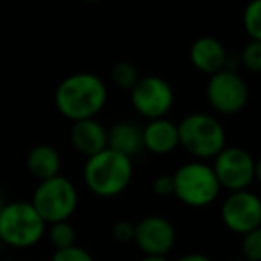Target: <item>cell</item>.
Listing matches in <instances>:
<instances>
[{"mask_svg": "<svg viewBox=\"0 0 261 261\" xmlns=\"http://www.w3.org/2000/svg\"><path fill=\"white\" fill-rule=\"evenodd\" d=\"M107 87L91 73H79L68 76L55 93V103L59 112L73 123L84 119H94L105 107Z\"/></svg>", "mask_w": 261, "mask_h": 261, "instance_id": "obj_1", "label": "cell"}, {"mask_svg": "<svg viewBox=\"0 0 261 261\" xmlns=\"http://www.w3.org/2000/svg\"><path fill=\"white\" fill-rule=\"evenodd\" d=\"M134 178L132 158L103 149L98 155L87 158L84 165V181L87 189L100 197H116L128 189Z\"/></svg>", "mask_w": 261, "mask_h": 261, "instance_id": "obj_2", "label": "cell"}, {"mask_svg": "<svg viewBox=\"0 0 261 261\" xmlns=\"http://www.w3.org/2000/svg\"><path fill=\"white\" fill-rule=\"evenodd\" d=\"M179 146L194 158H215L226 148V130L212 114L194 112L185 116L178 124Z\"/></svg>", "mask_w": 261, "mask_h": 261, "instance_id": "obj_3", "label": "cell"}, {"mask_svg": "<svg viewBox=\"0 0 261 261\" xmlns=\"http://www.w3.org/2000/svg\"><path fill=\"white\" fill-rule=\"evenodd\" d=\"M46 224L31 201H13L0 210V242L14 249L34 247L45 237Z\"/></svg>", "mask_w": 261, "mask_h": 261, "instance_id": "obj_4", "label": "cell"}, {"mask_svg": "<svg viewBox=\"0 0 261 261\" xmlns=\"http://www.w3.org/2000/svg\"><path fill=\"white\" fill-rule=\"evenodd\" d=\"M172 181H174V196L179 199V203L190 208L210 206L222 190L212 165L199 160L183 164L181 167L176 169Z\"/></svg>", "mask_w": 261, "mask_h": 261, "instance_id": "obj_5", "label": "cell"}, {"mask_svg": "<svg viewBox=\"0 0 261 261\" xmlns=\"http://www.w3.org/2000/svg\"><path fill=\"white\" fill-rule=\"evenodd\" d=\"M31 203L45 224L62 222L69 220V217L75 213L79 206V192L68 178L59 174L39 181Z\"/></svg>", "mask_w": 261, "mask_h": 261, "instance_id": "obj_6", "label": "cell"}, {"mask_svg": "<svg viewBox=\"0 0 261 261\" xmlns=\"http://www.w3.org/2000/svg\"><path fill=\"white\" fill-rule=\"evenodd\" d=\"M249 86L237 69H222L208 79L206 100L217 114L234 116L249 103Z\"/></svg>", "mask_w": 261, "mask_h": 261, "instance_id": "obj_7", "label": "cell"}, {"mask_svg": "<svg viewBox=\"0 0 261 261\" xmlns=\"http://www.w3.org/2000/svg\"><path fill=\"white\" fill-rule=\"evenodd\" d=\"M220 189L229 192L247 190L256 179V160L247 149L240 146H226L213 158L212 165Z\"/></svg>", "mask_w": 261, "mask_h": 261, "instance_id": "obj_8", "label": "cell"}, {"mask_svg": "<svg viewBox=\"0 0 261 261\" xmlns=\"http://www.w3.org/2000/svg\"><path fill=\"white\" fill-rule=\"evenodd\" d=\"M132 107L142 117L153 121L162 119L174 105V91L165 79L156 75L141 76L130 91Z\"/></svg>", "mask_w": 261, "mask_h": 261, "instance_id": "obj_9", "label": "cell"}, {"mask_svg": "<svg viewBox=\"0 0 261 261\" xmlns=\"http://www.w3.org/2000/svg\"><path fill=\"white\" fill-rule=\"evenodd\" d=\"M220 217L227 229L244 237L261 227V199L251 190L229 192L220 208Z\"/></svg>", "mask_w": 261, "mask_h": 261, "instance_id": "obj_10", "label": "cell"}, {"mask_svg": "<svg viewBox=\"0 0 261 261\" xmlns=\"http://www.w3.org/2000/svg\"><path fill=\"white\" fill-rule=\"evenodd\" d=\"M134 242L144 256H165L176 244V229L165 217L148 215L135 224Z\"/></svg>", "mask_w": 261, "mask_h": 261, "instance_id": "obj_11", "label": "cell"}, {"mask_svg": "<svg viewBox=\"0 0 261 261\" xmlns=\"http://www.w3.org/2000/svg\"><path fill=\"white\" fill-rule=\"evenodd\" d=\"M189 61L203 75H215L222 69L231 68V55L224 43L213 36H201L190 45Z\"/></svg>", "mask_w": 261, "mask_h": 261, "instance_id": "obj_12", "label": "cell"}, {"mask_svg": "<svg viewBox=\"0 0 261 261\" xmlns=\"http://www.w3.org/2000/svg\"><path fill=\"white\" fill-rule=\"evenodd\" d=\"M142 144L155 155H169L179 146L178 124L167 117L149 121L142 128Z\"/></svg>", "mask_w": 261, "mask_h": 261, "instance_id": "obj_13", "label": "cell"}, {"mask_svg": "<svg viewBox=\"0 0 261 261\" xmlns=\"http://www.w3.org/2000/svg\"><path fill=\"white\" fill-rule=\"evenodd\" d=\"M71 144L79 153L91 158L107 149V130L96 119H84L73 123Z\"/></svg>", "mask_w": 261, "mask_h": 261, "instance_id": "obj_14", "label": "cell"}, {"mask_svg": "<svg viewBox=\"0 0 261 261\" xmlns=\"http://www.w3.org/2000/svg\"><path fill=\"white\" fill-rule=\"evenodd\" d=\"M107 148L128 158H134L144 149L142 128L128 121L114 124L110 130H107Z\"/></svg>", "mask_w": 261, "mask_h": 261, "instance_id": "obj_15", "label": "cell"}, {"mask_svg": "<svg viewBox=\"0 0 261 261\" xmlns=\"http://www.w3.org/2000/svg\"><path fill=\"white\" fill-rule=\"evenodd\" d=\"M27 169L34 178L45 181L54 176H59L61 156H59L57 149L48 144L34 146L27 155Z\"/></svg>", "mask_w": 261, "mask_h": 261, "instance_id": "obj_16", "label": "cell"}, {"mask_svg": "<svg viewBox=\"0 0 261 261\" xmlns=\"http://www.w3.org/2000/svg\"><path fill=\"white\" fill-rule=\"evenodd\" d=\"M242 25L251 41L261 43V0H249L242 13Z\"/></svg>", "mask_w": 261, "mask_h": 261, "instance_id": "obj_17", "label": "cell"}, {"mask_svg": "<svg viewBox=\"0 0 261 261\" xmlns=\"http://www.w3.org/2000/svg\"><path fill=\"white\" fill-rule=\"evenodd\" d=\"M48 240H50V244L54 245L55 251L71 247V245H75V240H76L75 227H73V224L69 222V220L50 224Z\"/></svg>", "mask_w": 261, "mask_h": 261, "instance_id": "obj_18", "label": "cell"}, {"mask_svg": "<svg viewBox=\"0 0 261 261\" xmlns=\"http://www.w3.org/2000/svg\"><path fill=\"white\" fill-rule=\"evenodd\" d=\"M141 75H139L137 68L132 62H117L112 69V82L121 89H134V86L139 82Z\"/></svg>", "mask_w": 261, "mask_h": 261, "instance_id": "obj_19", "label": "cell"}, {"mask_svg": "<svg viewBox=\"0 0 261 261\" xmlns=\"http://www.w3.org/2000/svg\"><path fill=\"white\" fill-rule=\"evenodd\" d=\"M240 64L245 71L259 75L261 73V43L249 39L240 52Z\"/></svg>", "mask_w": 261, "mask_h": 261, "instance_id": "obj_20", "label": "cell"}, {"mask_svg": "<svg viewBox=\"0 0 261 261\" xmlns=\"http://www.w3.org/2000/svg\"><path fill=\"white\" fill-rule=\"evenodd\" d=\"M242 254L245 261H261V227L249 231L242 238Z\"/></svg>", "mask_w": 261, "mask_h": 261, "instance_id": "obj_21", "label": "cell"}, {"mask_svg": "<svg viewBox=\"0 0 261 261\" xmlns=\"http://www.w3.org/2000/svg\"><path fill=\"white\" fill-rule=\"evenodd\" d=\"M52 261H96L93 258L89 251H86L80 245H71L68 249H61V251H55L52 256Z\"/></svg>", "mask_w": 261, "mask_h": 261, "instance_id": "obj_22", "label": "cell"}, {"mask_svg": "<svg viewBox=\"0 0 261 261\" xmlns=\"http://www.w3.org/2000/svg\"><path fill=\"white\" fill-rule=\"evenodd\" d=\"M112 237L119 244H130L135 237V224L128 222V220H117L112 226Z\"/></svg>", "mask_w": 261, "mask_h": 261, "instance_id": "obj_23", "label": "cell"}, {"mask_svg": "<svg viewBox=\"0 0 261 261\" xmlns=\"http://www.w3.org/2000/svg\"><path fill=\"white\" fill-rule=\"evenodd\" d=\"M153 190L156 196L160 197H171L174 196V181H172V174H160L153 181Z\"/></svg>", "mask_w": 261, "mask_h": 261, "instance_id": "obj_24", "label": "cell"}, {"mask_svg": "<svg viewBox=\"0 0 261 261\" xmlns=\"http://www.w3.org/2000/svg\"><path fill=\"white\" fill-rule=\"evenodd\" d=\"M178 261H213V259L206 254H201V252H190V254L181 256Z\"/></svg>", "mask_w": 261, "mask_h": 261, "instance_id": "obj_25", "label": "cell"}, {"mask_svg": "<svg viewBox=\"0 0 261 261\" xmlns=\"http://www.w3.org/2000/svg\"><path fill=\"white\" fill-rule=\"evenodd\" d=\"M141 261H169L165 256H144Z\"/></svg>", "mask_w": 261, "mask_h": 261, "instance_id": "obj_26", "label": "cell"}, {"mask_svg": "<svg viewBox=\"0 0 261 261\" xmlns=\"http://www.w3.org/2000/svg\"><path fill=\"white\" fill-rule=\"evenodd\" d=\"M254 174H256V179L261 183V156L256 160V172H254Z\"/></svg>", "mask_w": 261, "mask_h": 261, "instance_id": "obj_27", "label": "cell"}, {"mask_svg": "<svg viewBox=\"0 0 261 261\" xmlns=\"http://www.w3.org/2000/svg\"><path fill=\"white\" fill-rule=\"evenodd\" d=\"M4 204H6V203H4V196H2V192H0V210H2Z\"/></svg>", "mask_w": 261, "mask_h": 261, "instance_id": "obj_28", "label": "cell"}, {"mask_svg": "<svg viewBox=\"0 0 261 261\" xmlns=\"http://www.w3.org/2000/svg\"><path fill=\"white\" fill-rule=\"evenodd\" d=\"M84 2H89V4H94V2H100V0H84Z\"/></svg>", "mask_w": 261, "mask_h": 261, "instance_id": "obj_29", "label": "cell"}, {"mask_svg": "<svg viewBox=\"0 0 261 261\" xmlns=\"http://www.w3.org/2000/svg\"><path fill=\"white\" fill-rule=\"evenodd\" d=\"M229 261H245L244 258H234V259H229Z\"/></svg>", "mask_w": 261, "mask_h": 261, "instance_id": "obj_30", "label": "cell"}, {"mask_svg": "<svg viewBox=\"0 0 261 261\" xmlns=\"http://www.w3.org/2000/svg\"><path fill=\"white\" fill-rule=\"evenodd\" d=\"M0 261H16V259H0Z\"/></svg>", "mask_w": 261, "mask_h": 261, "instance_id": "obj_31", "label": "cell"}]
</instances>
